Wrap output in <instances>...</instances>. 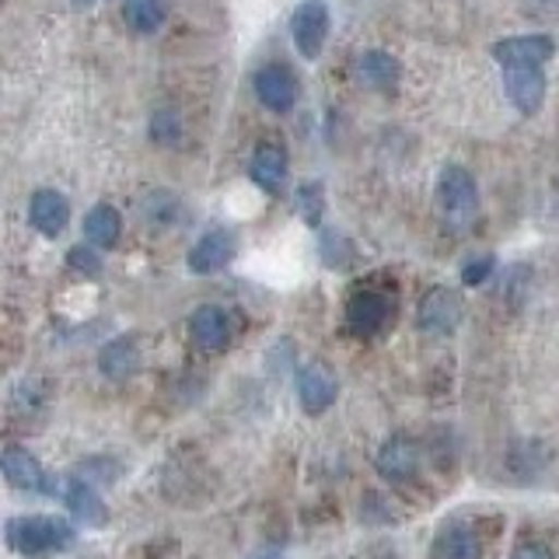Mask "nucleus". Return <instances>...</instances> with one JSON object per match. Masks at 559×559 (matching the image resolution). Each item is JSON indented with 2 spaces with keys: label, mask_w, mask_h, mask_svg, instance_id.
I'll use <instances>...</instances> for the list:
<instances>
[{
  "label": "nucleus",
  "mask_w": 559,
  "mask_h": 559,
  "mask_svg": "<svg viewBox=\"0 0 559 559\" xmlns=\"http://www.w3.org/2000/svg\"><path fill=\"white\" fill-rule=\"evenodd\" d=\"M4 538H8V546L22 556H46V552H63L70 542H74V528L49 514H25V518L8 521Z\"/></svg>",
  "instance_id": "f257e3e1"
},
{
  "label": "nucleus",
  "mask_w": 559,
  "mask_h": 559,
  "mask_svg": "<svg viewBox=\"0 0 559 559\" xmlns=\"http://www.w3.org/2000/svg\"><path fill=\"white\" fill-rule=\"evenodd\" d=\"M437 203H441V214L459 227V224H468L476 217L479 210V186L476 179L459 168V165H448L441 171V182H437Z\"/></svg>",
  "instance_id": "f03ea898"
},
{
  "label": "nucleus",
  "mask_w": 559,
  "mask_h": 559,
  "mask_svg": "<svg viewBox=\"0 0 559 559\" xmlns=\"http://www.w3.org/2000/svg\"><path fill=\"white\" fill-rule=\"evenodd\" d=\"M329 28H332V14L325 0H305V4L294 8L290 17V39L297 46L305 60H319L325 39H329Z\"/></svg>",
  "instance_id": "7ed1b4c3"
},
{
  "label": "nucleus",
  "mask_w": 559,
  "mask_h": 559,
  "mask_svg": "<svg viewBox=\"0 0 559 559\" xmlns=\"http://www.w3.org/2000/svg\"><path fill=\"white\" fill-rule=\"evenodd\" d=\"M392 297L384 290H357L346 301V329L360 340H371L392 322Z\"/></svg>",
  "instance_id": "20e7f679"
},
{
  "label": "nucleus",
  "mask_w": 559,
  "mask_h": 559,
  "mask_svg": "<svg viewBox=\"0 0 559 559\" xmlns=\"http://www.w3.org/2000/svg\"><path fill=\"white\" fill-rule=\"evenodd\" d=\"M462 314H465V305L459 294L451 287H433L424 294V301H419L416 322L424 332H430V336H451V332L462 325Z\"/></svg>",
  "instance_id": "39448f33"
},
{
  "label": "nucleus",
  "mask_w": 559,
  "mask_h": 559,
  "mask_svg": "<svg viewBox=\"0 0 559 559\" xmlns=\"http://www.w3.org/2000/svg\"><path fill=\"white\" fill-rule=\"evenodd\" d=\"M297 399H301L305 413H325L336 406L340 399V378L329 364H305L297 371Z\"/></svg>",
  "instance_id": "423d86ee"
},
{
  "label": "nucleus",
  "mask_w": 559,
  "mask_h": 559,
  "mask_svg": "<svg viewBox=\"0 0 559 559\" xmlns=\"http://www.w3.org/2000/svg\"><path fill=\"white\" fill-rule=\"evenodd\" d=\"M374 468L389 486H409L419 476V448L409 437H392V441L381 444Z\"/></svg>",
  "instance_id": "0eeeda50"
},
{
  "label": "nucleus",
  "mask_w": 559,
  "mask_h": 559,
  "mask_svg": "<svg viewBox=\"0 0 559 559\" xmlns=\"http://www.w3.org/2000/svg\"><path fill=\"white\" fill-rule=\"evenodd\" d=\"M552 52H556V43L549 35H514V39H503L493 46V57L503 70L542 67L552 60Z\"/></svg>",
  "instance_id": "6e6552de"
},
{
  "label": "nucleus",
  "mask_w": 559,
  "mask_h": 559,
  "mask_svg": "<svg viewBox=\"0 0 559 559\" xmlns=\"http://www.w3.org/2000/svg\"><path fill=\"white\" fill-rule=\"evenodd\" d=\"M503 92L521 116H535L546 102V74H542V67L503 70Z\"/></svg>",
  "instance_id": "1a4fd4ad"
},
{
  "label": "nucleus",
  "mask_w": 559,
  "mask_h": 559,
  "mask_svg": "<svg viewBox=\"0 0 559 559\" xmlns=\"http://www.w3.org/2000/svg\"><path fill=\"white\" fill-rule=\"evenodd\" d=\"M255 95L270 112H290L297 102V78L284 63H266L255 74Z\"/></svg>",
  "instance_id": "9d476101"
},
{
  "label": "nucleus",
  "mask_w": 559,
  "mask_h": 559,
  "mask_svg": "<svg viewBox=\"0 0 559 559\" xmlns=\"http://www.w3.org/2000/svg\"><path fill=\"white\" fill-rule=\"evenodd\" d=\"M0 472H4V479L14 489H25V493H46V489H49L46 468L25 448H4V451H0Z\"/></svg>",
  "instance_id": "9b49d317"
},
{
  "label": "nucleus",
  "mask_w": 559,
  "mask_h": 559,
  "mask_svg": "<svg viewBox=\"0 0 559 559\" xmlns=\"http://www.w3.org/2000/svg\"><path fill=\"white\" fill-rule=\"evenodd\" d=\"M430 559H483V538L462 521H448L433 535Z\"/></svg>",
  "instance_id": "f8f14e48"
},
{
  "label": "nucleus",
  "mask_w": 559,
  "mask_h": 559,
  "mask_svg": "<svg viewBox=\"0 0 559 559\" xmlns=\"http://www.w3.org/2000/svg\"><path fill=\"white\" fill-rule=\"evenodd\" d=\"M235 259V238L231 231H206L189 252V270L192 273H221L227 262Z\"/></svg>",
  "instance_id": "ddd939ff"
},
{
  "label": "nucleus",
  "mask_w": 559,
  "mask_h": 559,
  "mask_svg": "<svg viewBox=\"0 0 559 559\" xmlns=\"http://www.w3.org/2000/svg\"><path fill=\"white\" fill-rule=\"evenodd\" d=\"M28 221L35 231H43L46 238H57L70 221V203L57 189H39L28 203Z\"/></svg>",
  "instance_id": "4468645a"
},
{
  "label": "nucleus",
  "mask_w": 559,
  "mask_h": 559,
  "mask_svg": "<svg viewBox=\"0 0 559 559\" xmlns=\"http://www.w3.org/2000/svg\"><path fill=\"white\" fill-rule=\"evenodd\" d=\"M189 329H192V340H197V346L210 349V354H214V349H224L227 340H231V319H227V311L217 308V305L197 308Z\"/></svg>",
  "instance_id": "2eb2a0df"
},
{
  "label": "nucleus",
  "mask_w": 559,
  "mask_h": 559,
  "mask_svg": "<svg viewBox=\"0 0 559 559\" xmlns=\"http://www.w3.org/2000/svg\"><path fill=\"white\" fill-rule=\"evenodd\" d=\"M357 78H360L364 87H374V92H392V87L399 84V78H402V67H399V60L392 57V52L367 49V52H360V60H357Z\"/></svg>",
  "instance_id": "dca6fc26"
},
{
  "label": "nucleus",
  "mask_w": 559,
  "mask_h": 559,
  "mask_svg": "<svg viewBox=\"0 0 559 559\" xmlns=\"http://www.w3.org/2000/svg\"><path fill=\"white\" fill-rule=\"evenodd\" d=\"M98 367H102V374L105 378H112V381H127L140 371V346L133 336H119L112 343H105L102 346V354H98Z\"/></svg>",
  "instance_id": "f3484780"
},
{
  "label": "nucleus",
  "mask_w": 559,
  "mask_h": 559,
  "mask_svg": "<svg viewBox=\"0 0 559 559\" xmlns=\"http://www.w3.org/2000/svg\"><path fill=\"white\" fill-rule=\"evenodd\" d=\"M249 175H252V182L262 186L266 192H280V189H284V179H287V154L280 151L276 144H262L252 154Z\"/></svg>",
  "instance_id": "a211bd4d"
},
{
  "label": "nucleus",
  "mask_w": 559,
  "mask_h": 559,
  "mask_svg": "<svg viewBox=\"0 0 559 559\" xmlns=\"http://www.w3.org/2000/svg\"><path fill=\"white\" fill-rule=\"evenodd\" d=\"M122 235V217L119 210L109 206V203H98L95 210H87L84 217V238L87 245H95V249H112Z\"/></svg>",
  "instance_id": "6ab92c4d"
},
{
  "label": "nucleus",
  "mask_w": 559,
  "mask_h": 559,
  "mask_svg": "<svg viewBox=\"0 0 559 559\" xmlns=\"http://www.w3.org/2000/svg\"><path fill=\"white\" fill-rule=\"evenodd\" d=\"M67 507H70V514H74L78 521H87V524L109 521V511H105L102 497L81 479H67Z\"/></svg>",
  "instance_id": "aec40b11"
},
{
  "label": "nucleus",
  "mask_w": 559,
  "mask_h": 559,
  "mask_svg": "<svg viewBox=\"0 0 559 559\" xmlns=\"http://www.w3.org/2000/svg\"><path fill=\"white\" fill-rule=\"evenodd\" d=\"M168 8L165 0H122V22L136 35H151L165 25Z\"/></svg>",
  "instance_id": "412c9836"
},
{
  "label": "nucleus",
  "mask_w": 559,
  "mask_h": 559,
  "mask_svg": "<svg viewBox=\"0 0 559 559\" xmlns=\"http://www.w3.org/2000/svg\"><path fill=\"white\" fill-rule=\"evenodd\" d=\"M297 210H301V217L314 227L322 221V210H325V189L322 182H305L297 189Z\"/></svg>",
  "instance_id": "4be33fe9"
},
{
  "label": "nucleus",
  "mask_w": 559,
  "mask_h": 559,
  "mask_svg": "<svg viewBox=\"0 0 559 559\" xmlns=\"http://www.w3.org/2000/svg\"><path fill=\"white\" fill-rule=\"evenodd\" d=\"M497 270V255H476L462 266V284L465 287H483Z\"/></svg>",
  "instance_id": "5701e85b"
},
{
  "label": "nucleus",
  "mask_w": 559,
  "mask_h": 559,
  "mask_svg": "<svg viewBox=\"0 0 559 559\" xmlns=\"http://www.w3.org/2000/svg\"><path fill=\"white\" fill-rule=\"evenodd\" d=\"M182 133V122H179V112H154L151 119V136L154 144H175Z\"/></svg>",
  "instance_id": "b1692460"
},
{
  "label": "nucleus",
  "mask_w": 559,
  "mask_h": 559,
  "mask_svg": "<svg viewBox=\"0 0 559 559\" xmlns=\"http://www.w3.org/2000/svg\"><path fill=\"white\" fill-rule=\"evenodd\" d=\"M67 262H70V270H78L84 276H98L102 273V259H98V252L92 249V245H78V249H70Z\"/></svg>",
  "instance_id": "393cba45"
},
{
  "label": "nucleus",
  "mask_w": 559,
  "mask_h": 559,
  "mask_svg": "<svg viewBox=\"0 0 559 559\" xmlns=\"http://www.w3.org/2000/svg\"><path fill=\"white\" fill-rule=\"evenodd\" d=\"M511 559H552V552L542 546V542H521V546L511 552Z\"/></svg>",
  "instance_id": "a878e982"
},
{
  "label": "nucleus",
  "mask_w": 559,
  "mask_h": 559,
  "mask_svg": "<svg viewBox=\"0 0 559 559\" xmlns=\"http://www.w3.org/2000/svg\"><path fill=\"white\" fill-rule=\"evenodd\" d=\"M249 559H284V552H280V549H273V546H266V549L252 552Z\"/></svg>",
  "instance_id": "bb28decb"
},
{
  "label": "nucleus",
  "mask_w": 559,
  "mask_h": 559,
  "mask_svg": "<svg viewBox=\"0 0 559 559\" xmlns=\"http://www.w3.org/2000/svg\"><path fill=\"white\" fill-rule=\"evenodd\" d=\"M78 8H87V4H95V0H74Z\"/></svg>",
  "instance_id": "cd10ccee"
}]
</instances>
